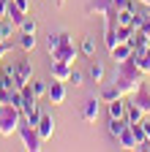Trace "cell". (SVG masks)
Wrapping results in <instances>:
<instances>
[{
	"label": "cell",
	"mask_w": 150,
	"mask_h": 152,
	"mask_svg": "<svg viewBox=\"0 0 150 152\" xmlns=\"http://www.w3.org/2000/svg\"><path fill=\"white\" fill-rule=\"evenodd\" d=\"M142 79H147V76L137 68L134 60H126V63H117V71H115V84L123 95H134L137 87L142 84Z\"/></svg>",
	"instance_id": "1"
},
{
	"label": "cell",
	"mask_w": 150,
	"mask_h": 152,
	"mask_svg": "<svg viewBox=\"0 0 150 152\" xmlns=\"http://www.w3.org/2000/svg\"><path fill=\"white\" fill-rule=\"evenodd\" d=\"M19 125H22V111L14 103H0V136L8 139L19 133Z\"/></svg>",
	"instance_id": "2"
},
{
	"label": "cell",
	"mask_w": 150,
	"mask_h": 152,
	"mask_svg": "<svg viewBox=\"0 0 150 152\" xmlns=\"http://www.w3.org/2000/svg\"><path fill=\"white\" fill-rule=\"evenodd\" d=\"M49 54H52V60H58V63H68V65H71V63H74V60L79 57V49L74 46L71 35H68L66 30H60V44L55 46Z\"/></svg>",
	"instance_id": "3"
},
{
	"label": "cell",
	"mask_w": 150,
	"mask_h": 152,
	"mask_svg": "<svg viewBox=\"0 0 150 152\" xmlns=\"http://www.w3.org/2000/svg\"><path fill=\"white\" fill-rule=\"evenodd\" d=\"M19 136H22V141H25V147L30 149V152H38L41 149V136H38V130H35V125H30V122H25L22 120V125H19Z\"/></svg>",
	"instance_id": "4"
},
{
	"label": "cell",
	"mask_w": 150,
	"mask_h": 152,
	"mask_svg": "<svg viewBox=\"0 0 150 152\" xmlns=\"http://www.w3.org/2000/svg\"><path fill=\"white\" fill-rule=\"evenodd\" d=\"M131 101H134L142 111H145V117H147V114H150V84L142 79V84L137 87V92L134 95H131Z\"/></svg>",
	"instance_id": "5"
},
{
	"label": "cell",
	"mask_w": 150,
	"mask_h": 152,
	"mask_svg": "<svg viewBox=\"0 0 150 152\" xmlns=\"http://www.w3.org/2000/svg\"><path fill=\"white\" fill-rule=\"evenodd\" d=\"M33 79V65H30V60H19L16 63V76H14V87L16 90H22L27 82Z\"/></svg>",
	"instance_id": "6"
},
{
	"label": "cell",
	"mask_w": 150,
	"mask_h": 152,
	"mask_svg": "<svg viewBox=\"0 0 150 152\" xmlns=\"http://www.w3.org/2000/svg\"><path fill=\"white\" fill-rule=\"evenodd\" d=\"M66 95H68L66 82L52 79V84H49V90H47V98H49V103H52V106H60V103H66Z\"/></svg>",
	"instance_id": "7"
},
{
	"label": "cell",
	"mask_w": 150,
	"mask_h": 152,
	"mask_svg": "<svg viewBox=\"0 0 150 152\" xmlns=\"http://www.w3.org/2000/svg\"><path fill=\"white\" fill-rule=\"evenodd\" d=\"M109 54H112V60H115V65H117V63L131 60V54H134V46H131L128 41H120V44H115V46L109 49Z\"/></svg>",
	"instance_id": "8"
},
{
	"label": "cell",
	"mask_w": 150,
	"mask_h": 152,
	"mask_svg": "<svg viewBox=\"0 0 150 152\" xmlns=\"http://www.w3.org/2000/svg\"><path fill=\"white\" fill-rule=\"evenodd\" d=\"M35 130H38L41 141H49V139L55 136V120H52V114H41V120H38V125H35Z\"/></svg>",
	"instance_id": "9"
},
{
	"label": "cell",
	"mask_w": 150,
	"mask_h": 152,
	"mask_svg": "<svg viewBox=\"0 0 150 152\" xmlns=\"http://www.w3.org/2000/svg\"><path fill=\"white\" fill-rule=\"evenodd\" d=\"M98 114H101V109H98V101H96V98H87V101L82 103V120H85V122H96Z\"/></svg>",
	"instance_id": "10"
},
{
	"label": "cell",
	"mask_w": 150,
	"mask_h": 152,
	"mask_svg": "<svg viewBox=\"0 0 150 152\" xmlns=\"http://www.w3.org/2000/svg\"><path fill=\"white\" fill-rule=\"evenodd\" d=\"M71 71H74V68H71L68 63L52 60V71H49V73H52V79H58V82H68V79H71Z\"/></svg>",
	"instance_id": "11"
},
{
	"label": "cell",
	"mask_w": 150,
	"mask_h": 152,
	"mask_svg": "<svg viewBox=\"0 0 150 152\" xmlns=\"http://www.w3.org/2000/svg\"><path fill=\"white\" fill-rule=\"evenodd\" d=\"M131 60L137 63V68H139L145 76H150V46H147L145 52H134V54H131Z\"/></svg>",
	"instance_id": "12"
},
{
	"label": "cell",
	"mask_w": 150,
	"mask_h": 152,
	"mask_svg": "<svg viewBox=\"0 0 150 152\" xmlns=\"http://www.w3.org/2000/svg\"><path fill=\"white\" fill-rule=\"evenodd\" d=\"M98 98H101L104 103H112V101L123 98V92L117 90V84H115V82H109V84H104V87H101V95H98Z\"/></svg>",
	"instance_id": "13"
},
{
	"label": "cell",
	"mask_w": 150,
	"mask_h": 152,
	"mask_svg": "<svg viewBox=\"0 0 150 152\" xmlns=\"http://www.w3.org/2000/svg\"><path fill=\"white\" fill-rule=\"evenodd\" d=\"M112 6H115V0H90V3H87V14H98V16H104Z\"/></svg>",
	"instance_id": "14"
},
{
	"label": "cell",
	"mask_w": 150,
	"mask_h": 152,
	"mask_svg": "<svg viewBox=\"0 0 150 152\" xmlns=\"http://www.w3.org/2000/svg\"><path fill=\"white\" fill-rule=\"evenodd\" d=\"M126 101L123 98H117V101H112V103H106V109H109V117L112 120H126Z\"/></svg>",
	"instance_id": "15"
},
{
	"label": "cell",
	"mask_w": 150,
	"mask_h": 152,
	"mask_svg": "<svg viewBox=\"0 0 150 152\" xmlns=\"http://www.w3.org/2000/svg\"><path fill=\"white\" fill-rule=\"evenodd\" d=\"M117 147H123V149H137V139H134V133H131L128 125L123 128V133L117 136Z\"/></svg>",
	"instance_id": "16"
},
{
	"label": "cell",
	"mask_w": 150,
	"mask_h": 152,
	"mask_svg": "<svg viewBox=\"0 0 150 152\" xmlns=\"http://www.w3.org/2000/svg\"><path fill=\"white\" fill-rule=\"evenodd\" d=\"M142 120H145V111L131 101V103L126 106V122H142Z\"/></svg>",
	"instance_id": "17"
},
{
	"label": "cell",
	"mask_w": 150,
	"mask_h": 152,
	"mask_svg": "<svg viewBox=\"0 0 150 152\" xmlns=\"http://www.w3.org/2000/svg\"><path fill=\"white\" fill-rule=\"evenodd\" d=\"M6 16H8V22H11L14 27H19V25L25 22V19H27V14H25V11H19L14 3H8V14H6Z\"/></svg>",
	"instance_id": "18"
},
{
	"label": "cell",
	"mask_w": 150,
	"mask_h": 152,
	"mask_svg": "<svg viewBox=\"0 0 150 152\" xmlns=\"http://www.w3.org/2000/svg\"><path fill=\"white\" fill-rule=\"evenodd\" d=\"M16 44H19L22 52H33V49H35V33H22Z\"/></svg>",
	"instance_id": "19"
},
{
	"label": "cell",
	"mask_w": 150,
	"mask_h": 152,
	"mask_svg": "<svg viewBox=\"0 0 150 152\" xmlns=\"http://www.w3.org/2000/svg\"><path fill=\"white\" fill-rule=\"evenodd\" d=\"M126 125H128L126 120H112V117H109V125H106V128H109V136L117 141V136L123 133V128H126Z\"/></svg>",
	"instance_id": "20"
},
{
	"label": "cell",
	"mask_w": 150,
	"mask_h": 152,
	"mask_svg": "<svg viewBox=\"0 0 150 152\" xmlns=\"http://www.w3.org/2000/svg\"><path fill=\"white\" fill-rule=\"evenodd\" d=\"M8 38H14V25L8 22V16L0 19V41H8Z\"/></svg>",
	"instance_id": "21"
},
{
	"label": "cell",
	"mask_w": 150,
	"mask_h": 152,
	"mask_svg": "<svg viewBox=\"0 0 150 152\" xmlns=\"http://www.w3.org/2000/svg\"><path fill=\"white\" fill-rule=\"evenodd\" d=\"M79 54H85V57H96V41H93V38H82Z\"/></svg>",
	"instance_id": "22"
},
{
	"label": "cell",
	"mask_w": 150,
	"mask_h": 152,
	"mask_svg": "<svg viewBox=\"0 0 150 152\" xmlns=\"http://www.w3.org/2000/svg\"><path fill=\"white\" fill-rule=\"evenodd\" d=\"M30 87H33V92L38 95V98H41V95H47V90H49V84L41 82V79H30Z\"/></svg>",
	"instance_id": "23"
},
{
	"label": "cell",
	"mask_w": 150,
	"mask_h": 152,
	"mask_svg": "<svg viewBox=\"0 0 150 152\" xmlns=\"http://www.w3.org/2000/svg\"><path fill=\"white\" fill-rule=\"evenodd\" d=\"M90 79L93 82H104V65L101 63H93L90 65Z\"/></svg>",
	"instance_id": "24"
},
{
	"label": "cell",
	"mask_w": 150,
	"mask_h": 152,
	"mask_svg": "<svg viewBox=\"0 0 150 152\" xmlns=\"http://www.w3.org/2000/svg\"><path fill=\"white\" fill-rule=\"evenodd\" d=\"M19 30H22V33H35V30H38V25H35V19H33V16H27L25 22L19 25Z\"/></svg>",
	"instance_id": "25"
},
{
	"label": "cell",
	"mask_w": 150,
	"mask_h": 152,
	"mask_svg": "<svg viewBox=\"0 0 150 152\" xmlns=\"http://www.w3.org/2000/svg\"><path fill=\"white\" fill-rule=\"evenodd\" d=\"M58 44H60V33H49L47 35V52H52Z\"/></svg>",
	"instance_id": "26"
},
{
	"label": "cell",
	"mask_w": 150,
	"mask_h": 152,
	"mask_svg": "<svg viewBox=\"0 0 150 152\" xmlns=\"http://www.w3.org/2000/svg\"><path fill=\"white\" fill-rule=\"evenodd\" d=\"M0 73H6L8 79H14V76H16V65H14V63H6V60H3V68H0Z\"/></svg>",
	"instance_id": "27"
},
{
	"label": "cell",
	"mask_w": 150,
	"mask_h": 152,
	"mask_svg": "<svg viewBox=\"0 0 150 152\" xmlns=\"http://www.w3.org/2000/svg\"><path fill=\"white\" fill-rule=\"evenodd\" d=\"M8 52H11V41H0V68H3V60L8 57Z\"/></svg>",
	"instance_id": "28"
},
{
	"label": "cell",
	"mask_w": 150,
	"mask_h": 152,
	"mask_svg": "<svg viewBox=\"0 0 150 152\" xmlns=\"http://www.w3.org/2000/svg\"><path fill=\"white\" fill-rule=\"evenodd\" d=\"M68 82H71V84H74V87H79V84H82V82H85V76H82V73H79V71H71V79H68Z\"/></svg>",
	"instance_id": "29"
},
{
	"label": "cell",
	"mask_w": 150,
	"mask_h": 152,
	"mask_svg": "<svg viewBox=\"0 0 150 152\" xmlns=\"http://www.w3.org/2000/svg\"><path fill=\"white\" fill-rule=\"evenodd\" d=\"M11 3L19 8V11H25V14H30V0H11Z\"/></svg>",
	"instance_id": "30"
},
{
	"label": "cell",
	"mask_w": 150,
	"mask_h": 152,
	"mask_svg": "<svg viewBox=\"0 0 150 152\" xmlns=\"http://www.w3.org/2000/svg\"><path fill=\"white\" fill-rule=\"evenodd\" d=\"M8 3H11V0H0V19L8 14Z\"/></svg>",
	"instance_id": "31"
},
{
	"label": "cell",
	"mask_w": 150,
	"mask_h": 152,
	"mask_svg": "<svg viewBox=\"0 0 150 152\" xmlns=\"http://www.w3.org/2000/svg\"><path fill=\"white\" fill-rule=\"evenodd\" d=\"M137 3H142V6H150V0H137Z\"/></svg>",
	"instance_id": "32"
},
{
	"label": "cell",
	"mask_w": 150,
	"mask_h": 152,
	"mask_svg": "<svg viewBox=\"0 0 150 152\" xmlns=\"http://www.w3.org/2000/svg\"><path fill=\"white\" fill-rule=\"evenodd\" d=\"M55 3H58V6H63V3H66V0H55Z\"/></svg>",
	"instance_id": "33"
},
{
	"label": "cell",
	"mask_w": 150,
	"mask_h": 152,
	"mask_svg": "<svg viewBox=\"0 0 150 152\" xmlns=\"http://www.w3.org/2000/svg\"><path fill=\"white\" fill-rule=\"evenodd\" d=\"M145 8H150V6H145Z\"/></svg>",
	"instance_id": "34"
}]
</instances>
